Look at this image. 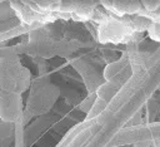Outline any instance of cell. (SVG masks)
Returning <instances> with one entry per match:
<instances>
[{"label":"cell","mask_w":160,"mask_h":147,"mask_svg":"<svg viewBox=\"0 0 160 147\" xmlns=\"http://www.w3.org/2000/svg\"><path fill=\"white\" fill-rule=\"evenodd\" d=\"M140 3H141V5L146 9V10H149V11H155V10H158V8H159V0H140Z\"/></svg>","instance_id":"1"}]
</instances>
